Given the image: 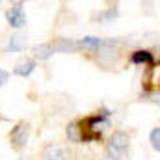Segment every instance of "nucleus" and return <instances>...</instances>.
Returning a JSON list of instances; mask_svg holds the SVG:
<instances>
[{
	"instance_id": "obj_14",
	"label": "nucleus",
	"mask_w": 160,
	"mask_h": 160,
	"mask_svg": "<svg viewBox=\"0 0 160 160\" xmlns=\"http://www.w3.org/2000/svg\"><path fill=\"white\" fill-rule=\"evenodd\" d=\"M149 143H151V147L160 153V127H155L151 132H149Z\"/></svg>"
},
{
	"instance_id": "obj_1",
	"label": "nucleus",
	"mask_w": 160,
	"mask_h": 160,
	"mask_svg": "<svg viewBox=\"0 0 160 160\" xmlns=\"http://www.w3.org/2000/svg\"><path fill=\"white\" fill-rule=\"evenodd\" d=\"M110 118H112V112L108 108H101L99 114L89 116L86 119L78 121L80 134H82V143L99 142L102 138V130L106 127H110Z\"/></svg>"
},
{
	"instance_id": "obj_7",
	"label": "nucleus",
	"mask_w": 160,
	"mask_h": 160,
	"mask_svg": "<svg viewBox=\"0 0 160 160\" xmlns=\"http://www.w3.org/2000/svg\"><path fill=\"white\" fill-rule=\"evenodd\" d=\"M36 65H38V63H36L34 58H21V60L15 63V67H13V75L26 78V77H30V75L36 71Z\"/></svg>"
},
{
	"instance_id": "obj_12",
	"label": "nucleus",
	"mask_w": 160,
	"mask_h": 160,
	"mask_svg": "<svg viewBox=\"0 0 160 160\" xmlns=\"http://www.w3.org/2000/svg\"><path fill=\"white\" fill-rule=\"evenodd\" d=\"M102 43H104V39H101V38L88 36V38H82V39L77 41V47H78V48H88V50H93V52H97V50L102 47Z\"/></svg>"
},
{
	"instance_id": "obj_16",
	"label": "nucleus",
	"mask_w": 160,
	"mask_h": 160,
	"mask_svg": "<svg viewBox=\"0 0 160 160\" xmlns=\"http://www.w3.org/2000/svg\"><path fill=\"white\" fill-rule=\"evenodd\" d=\"M8 80H9V73L6 69H0V86H4Z\"/></svg>"
},
{
	"instance_id": "obj_2",
	"label": "nucleus",
	"mask_w": 160,
	"mask_h": 160,
	"mask_svg": "<svg viewBox=\"0 0 160 160\" xmlns=\"http://www.w3.org/2000/svg\"><path fill=\"white\" fill-rule=\"evenodd\" d=\"M130 149V138L127 132L123 130H114V134L110 136L108 143H106V157L108 160H125Z\"/></svg>"
},
{
	"instance_id": "obj_15",
	"label": "nucleus",
	"mask_w": 160,
	"mask_h": 160,
	"mask_svg": "<svg viewBox=\"0 0 160 160\" xmlns=\"http://www.w3.org/2000/svg\"><path fill=\"white\" fill-rule=\"evenodd\" d=\"M142 99L160 106V91H155V89L153 91H142Z\"/></svg>"
},
{
	"instance_id": "obj_4",
	"label": "nucleus",
	"mask_w": 160,
	"mask_h": 160,
	"mask_svg": "<svg viewBox=\"0 0 160 160\" xmlns=\"http://www.w3.org/2000/svg\"><path fill=\"white\" fill-rule=\"evenodd\" d=\"M6 21L15 30L26 26V13H24V8H22V2H15L13 8H9L6 11Z\"/></svg>"
},
{
	"instance_id": "obj_9",
	"label": "nucleus",
	"mask_w": 160,
	"mask_h": 160,
	"mask_svg": "<svg viewBox=\"0 0 160 160\" xmlns=\"http://www.w3.org/2000/svg\"><path fill=\"white\" fill-rule=\"evenodd\" d=\"M130 62L134 65H153L155 63V56L151 50H145V48H138L130 54Z\"/></svg>"
},
{
	"instance_id": "obj_5",
	"label": "nucleus",
	"mask_w": 160,
	"mask_h": 160,
	"mask_svg": "<svg viewBox=\"0 0 160 160\" xmlns=\"http://www.w3.org/2000/svg\"><path fill=\"white\" fill-rule=\"evenodd\" d=\"M71 151L60 143H48L41 151V160H69Z\"/></svg>"
},
{
	"instance_id": "obj_6",
	"label": "nucleus",
	"mask_w": 160,
	"mask_h": 160,
	"mask_svg": "<svg viewBox=\"0 0 160 160\" xmlns=\"http://www.w3.org/2000/svg\"><path fill=\"white\" fill-rule=\"evenodd\" d=\"M26 47H28V36L22 34V32H15L9 38L6 48H4V52H22Z\"/></svg>"
},
{
	"instance_id": "obj_17",
	"label": "nucleus",
	"mask_w": 160,
	"mask_h": 160,
	"mask_svg": "<svg viewBox=\"0 0 160 160\" xmlns=\"http://www.w3.org/2000/svg\"><path fill=\"white\" fill-rule=\"evenodd\" d=\"M19 160H34V158H28V157H22V158H19Z\"/></svg>"
},
{
	"instance_id": "obj_13",
	"label": "nucleus",
	"mask_w": 160,
	"mask_h": 160,
	"mask_svg": "<svg viewBox=\"0 0 160 160\" xmlns=\"http://www.w3.org/2000/svg\"><path fill=\"white\" fill-rule=\"evenodd\" d=\"M65 136H67V140L73 142V143H82V134H80L78 121H71V123L65 127Z\"/></svg>"
},
{
	"instance_id": "obj_11",
	"label": "nucleus",
	"mask_w": 160,
	"mask_h": 160,
	"mask_svg": "<svg viewBox=\"0 0 160 160\" xmlns=\"http://www.w3.org/2000/svg\"><path fill=\"white\" fill-rule=\"evenodd\" d=\"M118 17H119V8H118V6H110V8L99 11L97 22H99V24H110V22H114Z\"/></svg>"
},
{
	"instance_id": "obj_18",
	"label": "nucleus",
	"mask_w": 160,
	"mask_h": 160,
	"mask_svg": "<svg viewBox=\"0 0 160 160\" xmlns=\"http://www.w3.org/2000/svg\"><path fill=\"white\" fill-rule=\"evenodd\" d=\"M0 119H2V116H0Z\"/></svg>"
},
{
	"instance_id": "obj_10",
	"label": "nucleus",
	"mask_w": 160,
	"mask_h": 160,
	"mask_svg": "<svg viewBox=\"0 0 160 160\" xmlns=\"http://www.w3.org/2000/svg\"><path fill=\"white\" fill-rule=\"evenodd\" d=\"M54 54V48H52V43H39V45H34L32 47V56L34 60L38 62H47L50 60V56Z\"/></svg>"
},
{
	"instance_id": "obj_3",
	"label": "nucleus",
	"mask_w": 160,
	"mask_h": 160,
	"mask_svg": "<svg viewBox=\"0 0 160 160\" xmlns=\"http://www.w3.org/2000/svg\"><path fill=\"white\" fill-rule=\"evenodd\" d=\"M30 132H32V127L28 121H19L11 130H9V143L15 151H22L30 140Z\"/></svg>"
},
{
	"instance_id": "obj_8",
	"label": "nucleus",
	"mask_w": 160,
	"mask_h": 160,
	"mask_svg": "<svg viewBox=\"0 0 160 160\" xmlns=\"http://www.w3.org/2000/svg\"><path fill=\"white\" fill-rule=\"evenodd\" d=\"M52 48H54V52H58V54H73V52L78 50L77 41L69 39V38H56L54 43H52Z\"/></svg>"
}]
</instances>
